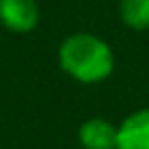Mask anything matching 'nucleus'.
Returning <instances> with one entry per match:
<instances>
[{"instance_id": "obj_5", "label": "nucleus", "mask_w": 149, "mask_h": 149, "mask_svg": "<svg viewBox=\"0 0 149 149\" xmlns=\"http://www.w3.org/2000/svg\"><path fill=\"white\" fill-rule=\"evenodd\" d=\"M121 21L133 30H147L149 0H121Z\"/></svg>"}, {"instance_id": "obj_4", "label": "nucleus", "mask_w": 149, "mask_h": 149, "mask_svg": "<svg viewBox=\"0 0 149 149\" xmlns=\"http://www.w3.org/2000/svg\"><path fill=\"white\" fill-rule=\"evenodd\" d=\"M79 142L84 149H116V126L105 119H88L79 128Z\"/></svg>"}, {"instance_id": "obj_1", "label": "nucleus", "mask_w": 149, "mask_h": 149, "mask_svg": "<svg viewBox=\"0 0 149 149\" xmlns=\"http://www.w3.org/2000/svg\"><path fill=\"white\" fill-rule=\"evenodd\" d=\"M58 61H61V68L70 77L84 84L102 81L105 77H109L114 68L112 49L107 47L105 40L91 33L70 35L58 49Z\"/></svg>"}, {"instance_id": "obj_3", "label": "nucleus", "mask_w": 149, "mask_h": 149, "mask_svg": "<svg viewBox=\"0 0 149 149\" xmlns=\"http://www.w3.org/2000/svg\"><path fill=\"white\" fill-rule=\"evenodd\" d=\"M116 149H149V109L123 119L116 128Z\"/></svg>"}, {"instance_id": "obj_2", "label": "nucleus", "mask_w": 149, "mask_h": 149, "mask_svg": "<svg viewBox=\"0 0 149 149\" xmlns=\"http://www.w3.org/2000/svg\"><path fill=\"white\" fill-rule=\"evenodd\" d=\"M40 9L35 0H0V21L14 33H28L37 26Z\"/></svg>"}]
</instances>
